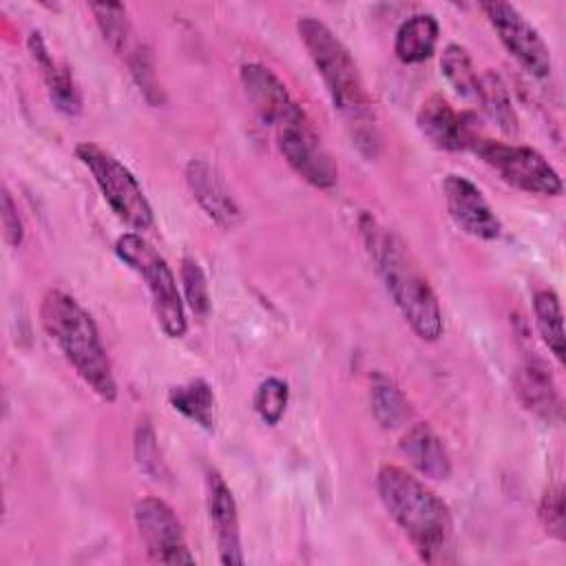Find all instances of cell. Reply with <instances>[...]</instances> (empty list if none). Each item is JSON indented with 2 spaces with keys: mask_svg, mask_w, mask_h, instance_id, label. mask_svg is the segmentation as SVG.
<instances>
[{
  "mask_svg": "<svg viewBox=\"0 0 566 566\" xmlns=\"http://www.w3.org/2000/svg\"><path fill=\"white\" fill-rule=\"evenodd\" d=\"M265 126L274 133L276 148L285 164L303 181L318 190H329L336 186L338 166L296 99Z\"/></svg>",
  "mask_w": 566,
  "mask_h": 566,
  "instance_id": "cell-5",
  "label": "cell"
},
{
  "mask_svg": "<svg viewBox=\"0 0 566 566\" xmlns=\"http://www.w3.org/2000/svg\"><path fill=\"white\" fill-rule=\"evenodd\" d=\"M106 44L115 51V53H124L128 51L130 44V22H128V13L126 7L119 2H95L88 4Z\"/></svg>",
  "mask_w": 566,
  "mask_h": 566,
  "instance_id": "cell-24",
  "label": "cell"
},
{
  "mask_svg": "<svg viewBox=\"0 0 566 566\" xmlns=\"http://www.w3.org/2000/svg\"><path fill=\"white\" fill-rule=\"evenodd\" d=\"M75 157L88 168L104 201L117 219L142 232L153 226V208L135 175L119 159L91 142L77 144Z\"/></svg>",
  "mask_w": 566,
  "mask_h": 566,
  "instance_id": "cell-7",
  "label": "cell"
},
{
  "mask_svg": "<svg viewBox=\"0 0 566 566\" xmlns=\"http://www.w3.org/2000/svg\"><path fill=\"white\" fill-rule=\"evenodd\" d=\"M115 254L122 263H126L144 279L153 298L157 323L161 325L164 334L168 338H181L188 329L186 310L175 274L168 268L166 259L139 232H124L115 241Z\"/></svg>",
  "mask_w": 566,
  "mask_h": 566,
  "instance_id": "cell-6",
  "label": "cell"
},
{
  "mask_svg": "<svg viewBox=\"0 0 566 566\" xmlns=\"http://www.w3.org/2000/svg\"><path fill=\"white\" fill-rule=\"evenodd\" d=\"M135 458H137L139 469L144 473H148L150 478L159 480L164 475V460H161V453L157 447L155 429L148 418L139 420V424L135 429Z\"/></svg>",
  "mask_w": 566,
  "mask_h": 566,
  "instance_id": "cell-28",
  "label": "cell"
},
{
  "mask_svg": "<svg viewBox=\"0 0 566 566\" xmlns=\"http://www.w3.org/2000/svg\"><path fill=\"white\" fill-rule=\"evenodd\" d=\"M440 73L449 86L464 99H478L480 73L473 66L469 51L460 44H447L440 55Z\"/></svg>",
  "mask_w": 566,
  "mask_h": 566,
  "instance_id": "cell-23",
  "label": "cell"
},
{
  "mask_svg": "<svg viewBox=\"0 0 566 566\" xmlns=\"http://www.w3.org/2000/svg\"><path fill=\"white\" fill-rule=\"evenodd\" d=\"M296 33L316 66L334 108L345 117L352 128V139L360 150L374 155V146L378 144L371 99L360 77L358 64L354 62L349 49L340 42V38L321 20L312 15H303L296 22Z\"/></svg>",
  "mask_w": 566,
  "mask_h": 566,
  "instance_id": "cell-2",
  "label": "cell"
},
{
  "mask_svg": "<svg viewBox=\"0 0 566 566\" xmlns=\"http://www.w3.org/2000/svg\"><path fill=\"white\" fill-rule=\"evenodd\" d=\"M206 509L210 526L214 531L219 562L226 566H239L245 562L241 548V528H239V509L232 495V489L217 471L206 475Z\"/></svg>",
  "mask_w": 566,
  "mask_h": 566,
  "instance_id": "cell-13",
  "label": "cell"
},
{
  "mask_svg": "<svg viewBox=\"0 0 566 566\" xmlns=\"http://www.w3.org/2000/svg\"><path fill=\"white\" fill-rule=\"evenodd\" d=\"M179 276H181L186 305L190 307V312L199 318L208 316V312H210V290H208V279H206L203 268L192 256H184L181 268H179Z\"/></svg>",
  "mask_w": 566,
  "mask_h": 566,
  "instance_id": "cell-26",
  "label": "cell"
},
{
  "mask_svg": "<svg viewBox=\"0 0 566 566\" xmlns=\"http://www.w3.org/2000/svg\"><path fill=\"white\" fill-rule=\"evenodd\" d=\"M168 402L175 411L192 420L206 431H214L217 424V402L210 385L201 378L177 385L168 391Z\"/></svg>",
  "mask_w": 566,
  "mask_h": 566,
  "instance_id": "cell-19",
  "label": "cell"
},
{
  "mask_svg": "<svg viewBox=\"0 0 566 566\" xmlns=\"http://www.w3.org/2000/svg\"><path fill=\"white\" fill-rule=\"evenodd\" d=\"M369 405L374 418L382 429L405 427L411 418V407L400 387L380 371H374L369 378Z\"/></svg>",
  "mask_w": 566,
  "mask_h": 566,
  "instance_id": "cell-20",
  "label": "cell"
},
{
  "mask_svg": "<svg viewBox=\"0 0 566 566\" xmlns=\"http://www.w3.org/2000/svg\"><path fill=\"white\" fill-rule=\"evenodd\" d=\"M0 219H2V239L9 248H18L24 239V226L18 214V206L11 197V192L4 188L2 190V208H0Z\"/></svg>",
  "mask_w": 566,
  "mask_h": 566,
  "instance_id": "cell-30",
  "label": "cell"
},
{
  "mask_svg": "<svg viewBox=\"0 0 566 566\" xmlns=\"http://www.w3.org/2000/svg\"><path fill=\"white\" fill-rule=\"evenodd\" d=\"M539 522L546 528V533L555 539L566 537V526H564V491L562 486H548V491L542 495L539 502Z\"/></svg>",
  "mask_w": 566,
  "mask_h": 566,
  "instance_id": "cell-29",
  "label": "cell"
},
{
  "mask_svg": "<svg viewBox=\"0 0 566 566\" xmlns=\"http://www.w3.org/2000/svg\"><path fill=\"white\" fill-rule=\"evenodd\" d=\"M475 117L471 113H458L442 95H429L418 113L416 126L422 137L440 150H469L478 137Z\"/></svg>",
  "mask_w": 566,
  "mask_h": 566,
  "instance_id": "cell-12",
  "label": "cell"
},
{
  "mask_svg": "<svg viewBox=\"0 0 566 566\" xmlns=\"http://www.w3.org/2000/svg\"><path fill=\"white\" fill-rule=\"evenodd\" d=\"M515 394L526 411L542 418L544 422H555L562 416V402L557 394V385L548 365L533 354H526L520 363L515 378Z\"/></svg>",
  "mask_w": 566,
  "mask_h": 566,
  "instance_id": "cell-14",
  "label": "cell"
},
{
  "mask_svg": "<svg viewBox=\"0 0 566 566\" xmlns=\"http://www.w3.org/2000/svg\"><path fill=\"white\" fill-rule=\"evenodd\" d=\"M533 312H535V325L542 340L546 343L551 354L559 363H564L566 336H564V314H562L559 296L551 287L537 290L533 296Z\"/></svg>",
  "mask_w": 566,
  "mask_h": 566,
  "instance_id": "cell-22",
  "label": "cell"
},
{
  "mask_svg": "<svg viewBox=\"0 0 566 566\" xmlns=\"http://www.w3.org/2000/svg\"><path fill=\"white\" fill-rule=\"evenodd\" d=\"M40 323L91 391L104 402H113L117 382L93 316L71 294L51 290L42 298Z\"/></svg>",
  "mask_w": 566,
  "mask_h": 566,
  "instance_id": "cell-4",
  "label": "cell"
},
{
  "mask_svg": "<svg viewBox=\"0 0 566 566\" xmlns=\"http://www.w3.org/2000/svg\"><path fill=\"white\" fill-rule=\"evenodd\" d=\"M400 451L409 464L429 480H447L451 475L449 451L427 422H416L402 433Z\"/></svg>",
  "mask_w": 566,
  "mask_h": 566,
  "instance_id": "cell-17",
  "label": "cell"
},
{
  "mask_svg": "<svg viewBox=\"0 0 566 566\" xmlns=\"http://www.w3.org/2000/svg\"><path fill=\"white\" fill-rule=\"evenodd\" d=\"M475 102H480L486 117L504 135H515L517 133V115H515L509 88L495 71L480 73V88H478V99Z\"/></svg>",
  "mask_w": 566,
  "mask_h": 566,
  "instance_id": "cell-21",
  "label": "cell"
},
{
  "mask_svg": "<svg viewBox=\"0 0 566 566\" xmlns=\"http://www.w3.org/2000/svg\"><path fill=\"white\" fill-rule=\"evenodd\" d=\"M186 184L197 203L219 228L230 230L239 223V206L234 203L230 190L212 164L206 159H190L186 166Z\"/></svg>",
  "mask_w": 566,
  "mask_h": 566,
  "instance_id": "cell-15",
  "label": "cell"
},
{
  "mask_svg": "<svg viewBox=\"0 0 566 566\" xmlns=\"http://www.w3.org/2000/svg\"><path fill=\"white\" fill-rule=\"evenodd\" d=\"M442 192L447 212L462 232L482 241L500 239L502 221L471 179L464 175H447L442 181Z\"/></svg>",
  "mask_w": 566,
  "mask_h": 566,
  "instance_id": "cell-11",
  "label": "cell"
},
{
  "mask_svg": "<svg viewBox=\"0 0 566 566\" xmlns=\"http://www.w3.org/2000/svg\"><path fill=\"white\" fill-rule=\"evenodd\" d=\"M31 60L35 62V66L42 73V80L46 84L49 97L55 104L57 111H62L64 115H80L82 111V93L73 80V73L66 64H60L53 60V55L49 53L42 35L38 31H33L27 40Z\"/></svg>",
  "mask_w": 566,
  "mask_h": 566,
  "instance_id": "cell-16",
  "label": "cell"
},
{
  "mask_svg": "<svg viewBox=\"0 0 566 566\" xmlns=\"http://www.w3.org/2000/svg\"><path fill=\"white\" fill-rule=\"evenodd\" d=\"M358 230L376 274L413 334L429 343L438 340L444 332L442 310L407 245L369 212L358 217Z\"/></svg>",
  "mask_w": 566,
  "mask_h": 566,
  "instance_id": "cell-1",
  "label": "cell"
},
{
  "mask_svg": "<svg viewBox=\"0 0 566 566\" xmlns=\"http://www.w3.org/2000/svg\"><path fill=\"white\" fill-rule=\"evenodd\" d=\"M438 35V20L431 13H416L398 27L394 38V53L402 64H420L433 55Z\"/></svg>",
  "mask_w": 566,
  "mask_h": 566,
  "instance_id": "cell-18",
  "label": "cell"
},
{
  "mask_svg": "<svg viewBox=\"0 0 566 566\" xmlns=\"http://www.w3.org/2000/svg\"><path fill=\"white\" fill-rule=\"evenodd\" d=\"M128 69H130V75H133L135 84L139 86L142 95L153 106L164 104V93H161V86L157 82V71H155V57L148 46L137 44L128 51Z\"/></svg>",
  "mask_w": 566,
  "mask_h": 566,
  "instance_id": "cell-27",
  "label": "cell"
},
{
  "mask_svg": "<svg viewBox=\"0 0 566 566\" xmlns=\"http://www.w3.org/2000/svg\"><path fill=\"white\" fill-rule=\"evenodd\" d=\"M376 489L389 517L409 537L418 557L427 564L444 559L453 535V520L447 502L420 478L396 464L380 467Z\"/></svg>",
  "mask_w": 566,
  "mask_h": 566,
  "instance_id": "cell-3",
  "label": "cell"
},
{
  "mask_svg": "<svg viewBox=\"0 0 566 566\" xmlns=\"http://www.w3.org/2000/svg\"><path fill=\"white\" fill-rule=\"evenodd\" d=\"M287 400H290V387H287V382L281 380V378H276V376H270V378H265V380L259 382V387H256V391H254L252 405H254L256 416H259L265 424L274 427V424H279V420L283 418V413H285V409H287Z\"/></svg>",
  "mask_w": 566,
  "mask_h": 566,
  "instance_id": "cell-25",
  "label": "cell"
},
{
  "mask_svg": "<svg viewBox=\"0 0 566 566\" xmlns=\"http://www.w3.org/2000/svg\"><path fill=\"white\" fill-rule=\"evenodd\" d=\"M469 150H473L486 166H491L509 186L517 190L542 197H559L564 190L557 170L531 146L502 144L478 135Z\"/></svg>",
  "mask_w": 566,
  "mask_h": 566,
  "instance_id": "cell-8",
  "label": "cell"
},
{
  "mask_svg": "<svg viewBox=\"0 0 566 566\" xmlns=\"http://www.w3.org/2000/svg\"><path fill=\"white\" fill-rule=\"evenodd\" d=\"M135 526L146 546V553L157 564H195L188 551L184 526L177 513L159 497L148 495L135 502Z\"/></svg>",
  "mask_w": 566,
  "mask_h": 566,
  "instance_id": "cell-10",
  "label": "cell"
},
{
  "mask_svg": "<svg viewBox=\"0 0 566 566\" xmlns=\"http://www.w3.org/2000/svg\"><path fill=\"white\" fill-rule=\"evenodd\" d=\"M480 11L497 33L504 49L535 80H546L553 71L551 49L539 31L509 2H482Z\"/></svg>",
  "mask_w": 566,
  "mask_h": 566,
  "instance_id": "cell-9",
  "label": "cell"
}]
</instances>
